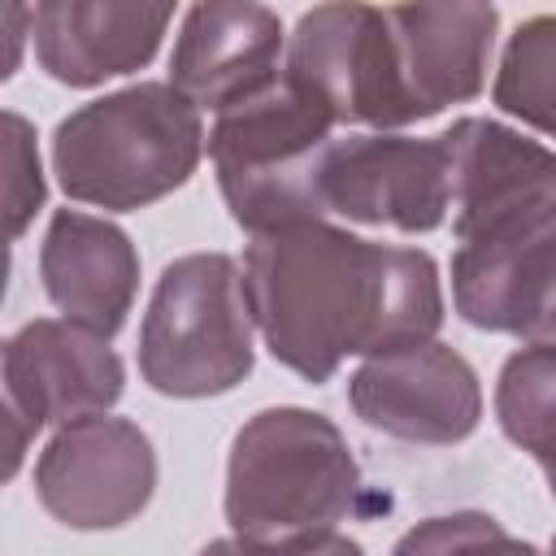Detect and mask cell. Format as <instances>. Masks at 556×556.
<instances>
[{
	"instance_id": "obj_16",
	"label": "cell",
	"mask_w": 556,
	"mask_h": 556,
	"mask_svg": "<svg viewBox=\"0 0 556 556\" xmlns=\"http://www.w3.org/2000/svg\"><path fill=\"white\" fill-rule=\"evenodd\" d=\"M552 374H556L552 343H526L504 361L495 387V413L504 434L521 452H530L543 465V473L552 469Z\"/></svg>"
},
{
	"instance_id": "obj_18",
	"label": "cell",
	"mask_w": 556,
	"mask_h": 556,
	"mask_svg": "<svg viewBox=\"0 0 556 556\" xmlns=\"http://www.w3.org/2000/svg\"><path fill=\"white\" fill-rule=\"evenodd\" d=\"M43 165L35 126L22 113L0 109V248L17 239L43 208Z\"/></svg>"
},
{
	"instance_id": "obj_21",
	"label": "cell",
	"mask_w": 556,
	"mask_h": 556,
	"mask_svg": "<svg viewBox=\"0 0 556 556\" xmlns=\"http://www.w3.org/2000/svg\"><path fill=\"white\" fill-rule=\"evenodd\" d=\"M35 430H39V426L26 417V408L17 404V395H13V387H9V374H4V343H0V486L22 469Z\"/></svg>"
},
{
	"instance_id": "obj_8",
	"label": "cell",
	"mask_w": 556,
	"mask_h": 556,
	"mask_svg": "<svg viewBox=\"0 0 556 556\" xmlns=\"http://www.w3.org/2000/svg\"><path fill=\"white\" fill-rule=\"evenodd\" d=\"M556 208L517 213L460 239L452 256L456 313L495 334L552 343Z\"/></svg>"
},
{
	"instance_id": "obj_14",
	"label": "cell",
	"mask_w": 556,
	"mask_h": 556,
	"mask_svg": "<svg viewBox=\"0 0 556 556\" xmlns=\"http://www.w3.org/2000/svg\"><path fill=\"white\" fill-rule=\"evenodd\" d=\"M443 135L452 143V226L460 239L517 213L556 208V161L543 143L486 117H460Z\"/></svg>"
},
{
	"instance_id": "obj_23",
	"label": "cell",
	"mask_w": 556,
	"mask_h": 556,
	"mask_svg": "<svg viewBox=\"0 0 556 556\" xmlns=\"http://www.w3.org/2000/svg\"><path fill=\"white\" fill-rule=\"evenodd\" d=\"M9 291V248H0V300Z\"/></svg>"
},
{
	"instance_id": "obj_9",
	"label": "cell",
	"mask_w": 556,
	"mask_h": 556,
	"mask_svg": "<svg viewBox=\"0 0 556 556\" xmlns=\"http://www.w3.org/2000/svg\"><path fill=\"white\" fill-rule=\"evenodd\" d=\"M348 400L369 430L426 447L469 439L482 417L473 365L439 339L365 356L348 382Z\"/></svg>"
},
{
	"instance_id": "obj_15",
	"label": "cell",
	"mask_w": 556,
	"mask_h": 556,
	"mask_svg": "<svg viewBox=\"0 0 556 556\" xmlns=\"http://www.w3.org/2000/svg\"><path fill=\"white\" fill-rule=\"evenodd\" d=\"M169 22H174L169 4L48 0L30 13V39L39 65L56 83L96 87L104 78L148 65Z\"/></svg>"
},
{
	"instance_id": "obj_4",
	"label": "cell",
	"mask_w": 556,
	"mask_h": 556,
	"mask_svg": "<svg viewBox=\"0 0 556 556\" xmlns=\"http://www.w3.org/2000/svg\"><path fill=\"white\" fill-rule=\"evenodd\" d=\"M330 135L334 117L287 70L217 109L204 148L230 217L248 235L321 222L317 169Z\"/></svg>"
},
{
	"instance_id": "obj_13",
	"label": "cell",
	"mask_w": 556,
	"mask_h": 556,
	"mask_svg": "<svg viewBox=\"0 0 556 556\" xmlns=\"http://www.w3.org/2000/svg\"><path fill=\"white\" fill-rule=\"evenodd\" d=\"M39 274L48 300L65 313V321L113 339L135 304L139 287V256L126 230L104 217L61 208L48 222L39 248Z\"/></svg>"
},
{
	"instance_id": "obj_7",
	"label": "cell",
	"mask_w": 556,
	"mask_h": 556,
	"mask_svg": "<svg viewBox=\"0 0 556 556\" xmlns=\"http://www.w3.org/2000/svg\"><path fill=\"white\" fill-rule=\"evenodd\" d=\"M156 491L152 439L126 417H78L61 426L35 465V495L70 530H117Z\"/></svg>"
},
{
	"instance_id": "obj_22",
	"label": "cell",
	"mask_w": 556,
	"mask_h": 556,
	"mask_svg": "<svg viewBox=\"0 0 556 556\" xmlns=\"http://www.w3.org/2000/svg\"><path fill=\"white\" fill-rule=\"evenodd\" d=\"M30 13L26 4H13V0H0V83L13 78V70L22 65V48L30 39Z\"/></svg>"
},
{
	"instance_id": "obj_10",
	"label": "cell",
	"mask_w": 556,
	"mask_h": 556,
	"mask_svg": "<svg viewBox=\"0 0 556 556\" xmlns=\"http://www.w3.org/2000/svg\"><path fill=\"white\" fill-rule=\"evenodd\" d=\"M404 126L465 104L486 83L495 4H382Z\"/></svg>"
},
{
	"instance_id": "obj_11",
	"label": "cell",
	"mask_w": 556,
	"mask_h": 556,
	"mask_svg": "<svg viewBox=\"0 0 556 556\" xmlns=\"http://www.w3.org/2000/svg\"><path fill=\"white\" fill-rule=\"evenodd\" d=\"M4 374L39 430L109 413L126 382L122 356L109 339L65 317L26 321L13 339H4Z\"/></svg>"
},
{
	"instance_id": "obj_3",
	"label": "cell",
	"mask_w": 556,
	"mask_h": 556,
	"mask_svg": "<svg viewBox=\"0 0 556 556\" xmlns=\"http://www.w3.org/2000/svg\"><path fill=\"white\" fill-rule=\"evenodd\" d=\"M361 500L343 430L313 408H261L230 443L226 521L235 539L282 543L334 530Z\"/></svg>"
},
{
	"instance_id": "obj_5",
	"label": "cell",
	"mask_w": 556,
	"mask_h": 556,
	"mask_svg": "<svg viewBox=\"0 0 556 556\" xmlns=\"http://www.w3.org/2000/svg\"><path fill=\"white\" fill-rule=\"evenodd\" d=\"M139 374L174 400H204L252 374V313L243 269L226 252L165 265L139 330Z\"/></svg>"
},
{
	"instance_id": "obj_1",
	"label": "cell",
	"mask_w": 556,
	"mask_h": 556,
	"mask_svg": "<svg viewBox=\"0 0 556 556\" xmlns=\"http://www.w3.org/2000/svg\"><path fill=\"white\" fill-rule=\"evenodd\" d=\"M243 295L274 361L308 382H326L348 356L426 343L443 326L439 269L426 252L330 222L252 235Z\"/></svg>"
},
{
	"instance_id": "obj_19",
	"label": "cell",
	"mask_w": 556,
	"mask_h": 556,
	"mask_svg": "<svg viewBox=\"0 0 556 556\" xmlns=\"http://www.w3.org/2000/svg\"><path fill=\"white\" fill-rule=\"evenodd\" d=\"M391 556H547L534 543L513 539L491 513H443L417 521Z\"/></svg>"
},
{
	"instance_id": "obj_6",
	"label": "cell",
	"mask_w": 556,
	"mask_h": 556,
	"mask_svg": "<svg viewBox=\"0 0 556 556\" xmlns=\"http://www.w3.org/2000/svg\"><path fill=\"white\" fill-rule=\"evenodd\" d=\"M452 143L447 135H348L330 139L317 169L321 213L348 222L421 235L452 213Z\"/></svg>"
},
{
	"instance_id": "obj_2",
	"label": "cell",
	"mask_w": 556,
	"mask_h": 556,
	"mask_svg": "<svg viewBox=\"0 0 556 556\" xmlns=\"http://www.w3.org/2000/svg\"><path fill=\"white\" fill-rule=\"evenodd\" d=\"M204 156V122L169 83H135L87 100L52 135V169L70 200L143 208L178 191Z\"/></svg>"
},
{
	"instance_id": "obj_12",
	"label": "cell",
	"mask_w": 556,
	"mask_h": 556,
	"mask_svg": "<svg viewBox=\"0 0 556 556\" xmlns=\"http://www.w3.org/2000/svg\"><path fill=\"white\" fill-rule=\"evenodd\" d=\"M282 22L265 4L208 0L187 9L174 56L169 87L191 109H226L265 78L278 74Z\"/></svg>"
},
{
	"instance_id": "obj_17",
	"label": "cell",
	"mask_w": 556,
	"mask_h": 556,
	"mask_svg": "<svg viewBox=\"0 0 556 556\" xmlns=\"http://www.w3.org/2000/svg\"><path fill=\"white\" fill-rule=\"evenodd\" d=\"M552 65H556V17L539 13L504 48L500 78H495V104L539 135L552 130Z\"/></svg>"
},
{
	"instance_id": "obj_20",
	"label": "cell",
	"mask_w": 556,
	"mask_h": 556,
	"mask_svg": "<svg viewBox=\"0 0 556 556\" xmlns=\"http://www.w3.org/2000/svg\"><path fill=\"white\" fill-rule=\"evenodd\" d=\"M195 556H365L356 539L339 534V530H321V534H300V539H282V543H252V539H213L204 543Z\"/></svg>"
}]
</instances>
